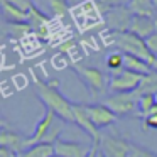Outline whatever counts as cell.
Wrapping results in <instances>:
<instances>
[{
    "label": "cell",
    "mask_w": 157,
    "mask_h": 157,
    "mask_svg": "<svg viewBox=\"0 0 157 157\" xmlns=\"http://www.w3.org/2000/svg\"><path fill=\"white\" fill-rule=\"evenodd\" d=\"M32 78V86L36 90V95L39 96L42 103H44L46 110H51L59 120L68 123H75V113H73V103L59 91V81L52 79V81H42L37 78L34 69H29Z\"/></svg>",
    "instance_id": "1"
},
{
    "label": "cell",
    "mask_w": 157,
    "mask_h": 157,
    "mask_svg": "<svg viewBox=\"0 0 157 157\" xmlns=\"http://www.w3.org/2000/svg\"><path fill=\"white\" fill-rule=\"evenodd\" d=\"M113 44L123 54H130L145 61L154 71H157V58L149 51L145 41L132 32H113Z\"/></svg>",
    "instance_id": "2"
},
{
    "label": "cell",
    "mask_w": 157,
    "mask_h": 157,
    "mask_svg": "<svg viewBox=\"0 0 157 157\" xmlns=\"http://www.w3.org/2000/svg\"><path fill=\"white\" fill-rule=\"evenodd\" d=\"M75 73L78 75V78L85 83L86 90L91 93V96H100L108 90L110 86V78H106V75L103 71H100L98 68H91V66H73Z\"/></svg>",
    "instance_id": "3"
},
{
    "label": "cell",
    "mask_w": 157,
    "mask_h": 157,
    "mask_svg": "<svg viewBox=\"0 0 157 157\" xmlns=\"http://www.w3.org/2000/svg\"><path fill=\"white\" fill-rule=\"evenodd\" d=\"M139 93H112L103 100V105L108 106L117 117L122 115H135L139 112Z\"/></svg>",
    "instance_id": "4"
},
{
    "label": "cell",
    "mask_w": 157,
    "mask_h": 157,
    "mask_svg": "<svg viewBox=\"0 0 157 157\" xmlns=\"http://www.w3.org/2000/svg\"><path fill=\"white\" fill-rule=\"evenodd\" d=\"M98 147L106 157H128L130 142L115 132H105L100 135Z\"/></svg>",
    "instance_id": "5"
},
{
    "label": "cell",
    "mask_w": 157,
    "mask_h": 157,
    "mask_svg": "<svg viewBox=\"0 0 157 157\" xmlns=\"http://www.w3.org/2000/svg\"><path fill=\"white\" fill-rule=\"evenodd\" d=\"M142 79H144V76L132 73V71H127V69H122L118 73L110 75L108 90L112 93H132L139 90Z\"/></svg>",
    "instance_id": "6"
},
{
    "label": "cell",
    "mask_w": 157,
    "mask_h": 157,
    "mask_svg": "<svg viewBox=\"0 0 157 157\" xmlns=\"http://www.w3.org/2000/svg\"><path fill=\"white\" fill-rule=\"evenodd\" d=\"M133 14L130 12L128 5L127 7H118L112 9L106 12V25L115 32H128L130 24H132Z\"/></svg>",
    "instance_id": "7"
},
{
    "label": "cell",
    "mask_w": 157,
    "mask_h": 157,
    "mask_svg": "<svg viewBox=\"0 0 157 157\" xmlns=\"http://www.w3.org/2000/svg\"><path fill=\"white\" fill-rule=\"evenodd\" d=\"M86 106V112H88L90 118H91L93 125L96 127L98 130L106 128V127H112L113 123L117 122L118 117L108 108L105 106L103 103H95V105H85Z\"/></svg>",
    "instance_id": "8"
},
{
    "label": "cell",
    "mask_w": 157,
    "mask_h": 157,
    "mask_svg": "<svg viewBox=\"0 0 157 157\" xmlns=\"http://www.w3.org/2000/svg\"><path fill=\"white\" fill-rule=\"evenodd\" d=\"M56 118H58V117H56L54 113L51 112V110H46L44 115H42V118L39 120L37 125H36L34 133H32V135L29 137V140H27V149H29V147H34V145H39V144L44 142L46 135L49 133L51 127L54 125Z\"/></svg>",
    "instance_id": "9"
},
{
    "label": "cell",
    "mask_w": 157,
    "mask_h": 157,
    "mask_svg": "<svg viewBox=\"0 0 157 157\" xmlns=\"http://www.w3.org/2000/svg\"><path fill=\"white\" fill-rule=\"evenodd\" d=\"M91 150V145L79 142H69V140H61L54 144V152L59 157H86Z\"/></svg>",
    "instance_id": "10"
},
{
    "label": "cell",
    "mask_w": 157,
    "mask_h": 157,
    "mask_svg": "<svg viewBox=\"0 0 157 157\" xmlns=\"http://www.w3.org/2000/svg\"><path fill=\"white\" fill-rule=\"evenodd\" d=\"M73 113H75V123L76 125L81 127V128L93 139V142H98L101 132L93 125L91 118H90L88 112H86V106L85 105H78V103H73Z\"/></svg>",
    "instance_id": "11"
},
{
    "label": "cell",
    "mask_w": 157,
    "mask_h": 157,
    "mask_svg": "<svg viewBox=\"0 0 157 157\" xmlns=\"http://www.w3.org/2000/svg\"><path fill=\"white\" fill-rule=\"evenodd\" d=\"M27 137L21 135V133L14 132L9 128H2L0 132V147H5L9 150H14L15 154H22L24 150H27Z\"/></svg>",
    "instance_id": "12"
},
{
    "label": "cell",
    "mask_w": 157,
    "mask_h": 157,
    "mask_svg": "<svg viewBox=\"0 0 157 157\" xmlns=\"http://www.w3.org/2000/svg\"><path fill=\"white\" fill-rule=\"evenodd\" d=\"M128 32L139 36L140 39H149L152 34L157 32V19H150V17H137L133 15L132 24H130Z\"/></svg>",
    "instance_id": "13"
},
{
    "label": "cell",
    "mask_w": 157,
    "mask_h": 157,
    "mask_svg": "<svg viewBox=\"0 0 157 157\" xmlns=\"http://www.w3.org/2000/svg\"><path fill=\"white\" fill-rule=\"evenodd\" d=\"M128 9L137 17H150L157 19V9L152 0H130Z\"/></svg>",
    "instance_id": "14"
},
{
    "label": "cell",
    "mask_w": 157,
    "mask_h": 157,
    "mask_svg": "<svg viewBox=\"0 0 157 157\" xmlns=\"http://www.w3.org/2000/svg\"><path fill=\"white\" fill-rule=\"evenodd\" d=\"M2 9H4V19L9 24H29V14L15 5H12L7 0H2Z\"/></svg>",
    "instance_id": "15"
},
{
    "label": "cell",
    "mask_w": 157,
    "mask_h": 157,
    "mask_svg": "<svg viewBox=\"0 0 157 157\" xmlns=\"http://www.w3.org/2000/svg\"><path fill=\"white\" fill-rule=\"evenodd\" d=\"M123 69L137 73V75H140V76H149L154 73V69L150 68L145 61L135 58V56H130V54H125V58H123Z\"/></svg>",
    "instance_id": "16"
},
{
    "label": "cell",
    "mask_w": 157,
    "mask_h": 157,
    "mask_svg": "<svg viewBox=\"0 0 157 157\" xmlns=\"http://www.w3.org/2000/svg\"><path fill=\"white\" fill-rule=\"evenodd\" d=\"M123 58H125V54H123L120 49L112 51L108 56H106V68L110 69V75L118 73V71L123 69Z\"/></svg>",
    "instance_id": "17"
},
{
    "label": "cell",
    "mask_w": 157,
    "mask_h": 157,
    "mask_svg": "<svg viewBox=\"0 0 157 157\" xmlns=\"http://www.w3.org/2000/svg\"><path fill=\"white\" fill-rule=\"evenodd\" d=\"M137 93L139 95H155L157 93V71H154L149 76H144Z\"/></svg>",
    "instance_id": "18"
},
{
    "label": "cell",
    "mask_w": 157,
    "mask_h": 157,
    "mask_svg": "<svg viewBox=\"0 0 157 157\" xmlns=\"http://www.w3.org/2000/svg\"><path fill=\"white\" fill-rule=\"evenodd\" d=\"M155 105L157 103H155L154 95H140L139 96V115H142L144 118H145Z\"/></svg>",
    "instance_id": "19"
},
{
    "label": "cell",
    "mask_w": 157,
    "mask_h": 157,
    "mask_svg": "<svg viewBox=\"0 0 157 157\" xmlns=\"http://www.w3.org/2000/svg\"><path fill=\"white\" fill-rule=\"evenodd\" d=\"M49 7L56 17H64L68 14V0H48Z\"/></svg>",
    "instance_id": "20"
},
{
    "label": "cell",
    "mask_w": 157,
    "mask_h": 157,
    "mask_svg": "<svg viewBox=\"0 0 157 157\" xmlns=\"http://www.w3.org/2000/svg\"><path fill=\"white\" fill-rule=\"evenodd\" d=\"M61 132H63V122H58V120H56L54 125L51 127V130H49V133L46 135V139H44V142H42V144L54 145V144L59 140V135H61Z\"/></svg>",
    "instance_id": "21"
},
{
    "label": "cell",
    "mask_w": 157,
    "mask_h": 157,
    "mask_svg": "<svg viewBox=\"0 0 157 157\" xmlns=\"http://www.w3.org/2000/svg\"><path fill=\"white\" fill-rule=\"evenodd\" d=\"M96 4L101 10H112V9H118V7H127L130 4V0H96Z\"/></svg>",
    "instance_id": "22"
},
{
    "label": "cell",
    "mask_w": 157,
    "mask_h": 157,
    "mask_svg": "<svg viewBox=\"0 0 157 157\" xmlns=\"http://www.w3.org/2000/svg\"><path fill=\"white\" fill-rule=\"evenodd\" d=\"M128 157H157L155 152L145 149V147H140V145H135V144H130V154Z\"/></svg>",
    "instance_id": "23"
},
{
    "label": "cell",
    "mask_w": 157,
    "mask_h": 157,
    "mask_svg": "<svg viewBox=\"0 0 157 157\" xmlns=\"http://www.w3.org/2000/svg\"><path fill=\"white\" fill-rule=\"evenodd\" d=\"M7 2H10L12 5H15L17 9H21V10L27 12V14H29V12H31L34 7H36V5L32 4L31 0H7Z\"/></svg>",
    "instance_id": "24"
},
{
    "label": "cell",
    "mask_w": 157,
    "mask_h": 157,
    "mask_svg": "<svg viewBox=\"0 0 157 157\" xmlns=\"http://www.w3.org/2000/svg\"><path fill=\"white\" fill-rule=\"evenodd\" d=\"M147 128H154L157 130V113H150L144 118V130Z\"/></svg>",
    "instance_id": "25"
},
{
    "label": "cell",
    "mask_w": 157,
    "mask_h": 157,
    "mask_svg": "<svg viewBox=\"0 0 157 157\" xmlns=\"http://www.w3.org/2000/svg\"><path fill=\"white\" fill-rule=\"evenodd\" d=\"M145 44H147V48H149V51L157 58V32L152 34L149 39H145Z\"/></svg>",
    "instance_id": "26"
},
{
    "label": "cell",
    "mask_w": 157,
    "mask_h": 157,
    "mask_svg": "<svg viewBox=\"0 0 157 157\" xmlns=\"http://www.w3.org/2000/svg\"><path fill=\"white\" fill-rule=\"evenodd\" d=\"M0 157H19V154H15L14 150L5 149V147H0Z\"/></svg>",
    "instance_id": "27"
},
{
    "label": "cell",
    "mask_w": 157,
    "mask_h": 157,
    "mask_svg": "<svg viewBox=\"0 0 157 157\" xmlns=\"http://www.w3.org/2000/svg\"><path fill=\"white\" fill-rule=\"evenodd\" d=\"M98 150H100L98 142H93V144H91V150H90V154H88L86 157H96V155H98Z\"/></svg>",
    "instance_id": "28"
},
{
    "label": "cell",
    "mask_w": 157,
    "mask_h": 157,
    "mask_svg": "<svg viewBox=\"0 0 157 157\" xmlns=\"http://www.w3.org/2000/svg\"><path fill=\"white\" fill-rule=\"evenodd\" d=\"M96 157H106V155H105V154L101 152V150H98V155H96Z\"/></svg>",
    "instance_id": "29"
},
{
    "label": "cell",
    "mask_w": 157,
    "mask_h": 157,
    "mask_svg": "<svg viewBox=\"0 0 157 157\" xmlns=\"http://www.w3.org/2000/svg\"><path fill=\"white\" fill-rule=\"evenodd\" d=\"M152 2H154V5H155V9H157V0H152Z\"/></svg>",
    "instance_id": "30"
},
{
    "label": "cell",
    "mask_w": 157,
    "mask_h": 157,
    "mask_svg": "<svg viewBox=\"0 0 157 157\" xmlns=\"http://www.w3.org/2000/svg\"><path fill=\"white\" fill-rule=\"evenodd\" d=\"M154 98H155V103H157V93H155V95H154Z\"/></svg>",
    "instance_id": "31"
},
{
    "label": "cell",
    "mask_w": 157,
    "mask_h": 157,
    "mask_svg": "<svg viewBox=\"0 0 157 157\" xmlns=\"http://www.w3.org/2000/svg\"><path fill=\"white\" fill-rule=\"evenodd\" d=\"M52 157H59V155H56V154H54V155H52Z\"/></svg>",
    "instance_id": "32"
},
{
    "label": "cell",
    "mask_w": 157,
    "mask_h": 157,
    "mask_svg": "<svg viewBox=\"0 0 157 157\" xmlns=\"http://www.w3.org/2000/svg\"><path fill=\"white\" fill-rule=\"evenodd\" d=\"M73 2H75V0H73Z\"/></svg>",
    "instance_id": "33"
}]
</instances>
